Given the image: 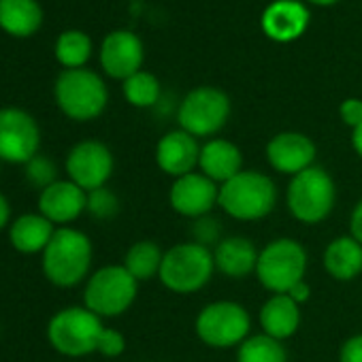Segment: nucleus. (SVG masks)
Segmentation results:
<instances>
[{"mask_svg":"<svg viewBox=\"0 0 362 362\" xmlns=\"http://www.w3.org/2000/svg\"><path fill=\"white\" fill-rule=\"evenodd\" d=\"M309 20L307 7L298 0H275L262 11L260 28L275 43H292L305 35Z\"/></svg>","mask_w":362,"mask_h":362,"instance_id":"dca6fc26","label":"nucleus"},{"mask_svg":"<svg viewBox=\"0 0 362 362\" xmlns=\"http://www.w3.org/2000/svg\"><path fill=\"white\" fill-rule=\"evenodd\" d=\"M24 166H26V179H28V184L35 186V188L41 190V192L58 181V179H56L58 168H56V164H54L47 156L37 153V156H35L28 164H24Z\"/></svg>","mask_w":362,"mask_h":362,"instance_id":"c85d7f7f","label":"nucleus"},{"mask_svg":"<svg viewBox=\"0 0 362 362\" xmlns=\"http://www.w3.org/2000/svg\"><path fill=\"white\" fill-rule=\"evenodd\" d=\"M83 211H88V192L71 179L56 181L39 194V214L52 224H71Z\"/></svg>","mask_w":362,"mask_h":362,"instance_id":"a211bd4d","label":"nucleus"},{"mask_svg":"<svg viewBox=\"0 0 362 362\" xmlns=\"http://www.w3.org/2000/svg\"><path fill=\"white\" fill-rule=\"evenodd\" d=\"M92 267V241L77 228H56L43 252V273L58 288L81 284Z\"/></svg>","mask_w":362,"mask_h":362,"instance_id":"f257e3e1","label":"nucleus"},{"mask_svg":"<svg viewBox=\"0 0 362 362\" xmlns=\"http://www.w3.org/2000/svg\"><path fill=\"white\" fill-rule=\"evenodd\" d=\"M136 290L139 281L124 264H109L90 275L83 290V307L98 317H115L132 307Z\"/></svg>","mask_w":362,"mask_h":362,"instance_id":"423d86ee","label":"nucleus"},{"mask_svg":"<svg viewBox=\"0 0 362 362\" xmlns=\"http://www.w3.org/2000/svg\"><path fill=\"white\" fill-rule=\"evenodd\" d=\"M214 271V252L207 245L188 241L164 252L158 277L162 286L175 294H194L211 281Z\"/></svg>","mask_w":362,"mask_h":362,"instance_id":"7ed1b4c3","label":"nucleus"},{"mask_svg":"<svg viewBox=\"0 0 362 362\" xmlns=\"http://www.w3.org/2000/svg\"><path fill=\"white\" fill-rule=\"evenodd\" d=\"M324 269L337 281H351L362 273V245L349 237L332 239L324 250Z\"/></svg>","mask_w":362,"mask_h":362,"instance_id":"4be33fe9","label":"nucleus"},{"mask_svg":"<svg viewBox=\"0 0 362 362\" xmlns=\"http://www.w3.org/2000/svg\"><path fill=\"white\" fill-rule=\"evenodd\" d=\"M275 181L260 170H241L230 181L220 186L218 205L235 220H262L275 209Z\"/></svg>","mask_w":362,"mask_h":362,"instance_id":"f03ea898","label":"nucleus"},{"mask_svg":"<svg viewBox=\"0 0 362 362\" xmlns=\"http://www.w3.org/2000/svg\"><path fill=\"white\" fill-rule=\"evenodd\" d=\"M339 362H362V334H354L341 345Z\"/></svg>","mask_w":362,"mask_h":362,"instance_id":"473e14b6","label":"nucleus"},{"mask_svg":"<svg viewBox=\"0 0 362 362\" xmlns=\"http://www.w3.org/2000/svg\"><path fill=\"white\" fill-rule=\"evenodd\" d=\"M230 117V98L214 88L201 86L186 94L177 111V122L181 130L192 136H211L220 132Z\"/></svg>","mask_w":362,"mask_h":362,"instance_id":"9d476101","label":"nucleus"},{"mask_svg":"<svg viewBox=\"0 0 362 362\" xmlns=\"http://www.w3.org/2000/svg\"><path fill=\"white\" fill-rule=\"evenodd\" d=\"M252 328V317L247 309L235 300H216L201 309L197 315L199 339L218 349L241 345Z\"/></svg>","mask_w":362,"mask_h":362,"instance_id":"1a4fd4ad","label":"nucleus"},{"mask_svg":"<svg viewBox=\"0 0 362 362\" xmlns=\"http://www.w3.org/2000/svg\"><path fill=\"white\" fill-rule=\"evenodd\" d=\"M199 158L201 147L197 143V136L181 128L166 132L156 145V164L162 173L175 179L194 173V168L199 166Z\"/></svg>","mask_w":362,"mask_h":362,"instance_id":"f3484780","label":"nucleus"},{"mask_svg":"<svg viewBox=\"0 0 362 362\" xmlns=\"http://www.w3.org/2000/svg\"><path fill=\"white\" fill-rule=\"evenodd\" d=\"M237 362H288V351L281 341L262 332L239 345Z\"/></svg>","mask_w":362,"mask_h":362,"instance_id":"bb28decb","label":"nucleus"},{"mask_svg":"<svg viewBox=\"0 0 362 362\" xmlns=\"http://www.w3.org/2000/svg\"><path fill=\"white\" fill-rule=\"evenodd\" d=\"M311 5H317V7H330V5H337L339 0H309Z\"/></svg>","mask_w":362,"mask_h":362,"instance_id":"4c0bfd02","label":"nucleus"},{"mask_svg":"<svg viewBox=\"0 0 362 362\" xmlns=\"http://www.w3.org/2000/svg\"><path fill=\"white\" fill-rule=\"evenodd\" d=\"M349 233L351 237L362 245V201L356 203L354 211H351V218H349Z\"/></svg>","mask_w":362,"mask_h":362,"instance_id":"72a5a7b5","label":"nucleus"},{"mask_svg":"<svg viewBox=\"0 0 362 362\" xmlns=\"http://www.w3.org/2000/svg\"><path fill=\"white\" fill-rule=\"evenodd\" d=\"M267 160L281 175H298L313 166L315 143L303 132H279L267 143Z\"/></svg>","mask_w":362,"mask_h":362,"instance_id":"2eb2a0df","label":"nucleus"},{"mask_svg":"<svg viewBox=\"0 0 362 362\" xmlns=\"http://www.w3.org/2000/svg\"><path fill=\"white\" fill-rule=\"evenodd\" d=\"M305 273L307 252L294 239H275L264 245L258 256L256 277L273 294H288L292 286L305 279Z\"/></svg>","mask_w":362,"mask_h":362,"instance_id":"0eeeda50","label":"nucleus"},{"mask_svg":"<svg viewBox=\"0 0 362 362\" xmlns=\"http://www.w3.org/2000/svg\"><path fill=\"white\" fill-rule=\"evenodd\" d=\"M54 224L41 214L20 216L9 230V241L20 254H39L45 252L54 237Z\"/></svg>","mask_w":362,"mask_h":362,"instance_id":"5701e85b","label":"nucleus"},{"mask_svg":"<svg viewBox=\"0 0 362 362\" xmlns=\"http://www.w3.org/2000/svg\"><path fill=\"white\" fill-rule=\"evenodd\" d=\"M339 115L343 124H347L351 130L362 124V100L360 98H345L339 107Z\"/></svg>","mask_w":362,"mask_h":362,"instance_id":"2f4dec72","label":"nucleus"},{"mask_svg":"<svg viewBox=\"0 0 362 362\" xmlns=\"http://www.w3.org/2000/svg\"><path fill=\"white\" fill-rule=\"evenodd\" d=\"M260 252L247 237L220 239L214 250L216 269L230 279H245L256 273Z\"/></svg>","mask_w":362,"mask_h":362,"instance_id":"6ab92c4d","label":"nucleus"},{"mask_svg":"<svg viewBox=\"0 0 362 362\" xmlns=\"http://www.w3.org/2000/svg\"><path fill=\"white\" fill-rule=\"evenodd\" d=\"M300 305H296L288 294H273L260 309L262 332L284 341L290 339L300 326Z\"/></svg>","mask_w":362,"mask_h":362,"instance_id":"412c9836","label":"nucleus"},{"mask_svg":"<svg viewBox=\"0 0 362 362\" xmlns=\"http://www.w3.org/2000/svg\"><path fill=\"white\" fill-rule=\"evenodd\" d=\"M124 96L132 107L139 109L153 107L160 98V81L156 79V75L147 71H139L124 81Z\"/></svg>","mask_w":362,"mask_h":362,"instance_id":"cd10ccee","label":"nucleus"},{"mask_svg":"<svg viewBox=\"0 0 362 362\" xmlns=\"http://www.w3.org/2000/svg\"><path fill=\"white\" fill-rule=\"evenodd\" d=\"M199 168L216 184H226L243 170V153L226 139H211L201 147Z\"/></svg>","mask_w":362,"mask_h":362,"instance_id":"aec40b11","label":"nucleus"},{"mask_svg":"<svg viewBox=\"0 0 362 362\" xmlns=\"http://www.w3.org/2000/svg\"><path fill=\"white\" fill-rule=\"evenodd\" d=\"M288 296H290L296 305H303V303H307V300H309V296H311V288H309V284L303 279V281H298L296 286H292V288H290Z\"/></svg>","mask_w":362,"mask_h":362,"instance_id":"f704fd0d","label":"nucleus"},{"mask_svg":"<svg viewBox=\"0 0 362 362\" xmlns=\"http://www.w3.org/2000/svg\"><path fill=\"white\" fill-rule=\"evenodd\" d=\"M351 147H354V151L362 158V124H360L358 128L351 130Z\"/></svg>","mask_w":362,"mask_h":362,"instance_id":"e433bc0d","label":"nucleus"},{"mask_svg":"<svg viewBox=\"0 0 362 362\" xmlns=\"http://www.w3.org/2000/svg\"><path fill=\"white\" fill-rule=\"evenodd\" d=\"M286 203L294 220L303 224H320L334 209L337 186L324 168L309 166L290 179Z\"/></svg>","mask_w":362,"mask_h":362,"instance_id":"39448f33","label":"nucleus"},{"mask_svg":"<svg viewBox=\"0 0 362 362\" xmlns=\"http://www.w3.org/2000/svg\"><path fill=\"white\" fill-rule=\"evenodd\" d=\"M143 41L130 30H113L103 39L100 64L113 79L126 81L141 71L143 64Z\"/></svg>","mask_w":362,"mask_h":362,"instance_id":"4468645a","label":"nucleus"},{"mask_svg":"<svg viewBox=\"0 0 362 362\" xmlns=\"http://www.w3.org/2000/svg\"><path fill=\"white\" fill-rule=\"evenodd\" d=\"M11 220V205L7 201V197L0 192V230H3Z\"/></svg>","mask_w":362,"mask_h":362,"instance_id":"c9c22d12","label":"nucleus"},{"mask_svg":"<svg viewBox=\"0 0 362 362\" xmlns=\"http://www.w3.org/2000/svg\"><path fill=\"white\" fill-rule=\"evenodd\" d=\"M220 201V188L203 173H188L177 177L168 192L173 211L186 218H205Z\"/></svg>","mask_w":362,"mask_h":362,"instance_id":"ddd939ff","label":"nucleus"},{"mask_svg":"<svg viewBox=\"0 0 362 362\" xmlns=\"http://www.w3.org/2000/svg\"><path fill=\"white\" fill-rule=\"evenodd\" d=\"M54 96L60 111L75 122L98 117L109 103L105 81L90 69H64L56 79Z\"/></svg>","mask_w":362,"mask_h":362,"instance_id":"20e7f679","label":"nucleus"},{"mask_svg":"<svg viewBox=\"0 0 362 362\" xmlns=\"http://www.w3.org/2000/svg\"><path fill=\"white\" fill-rule=\"evenodd\" d=\"M92 56V39L81 30H64L56 39V58L64 69H83Z\"/></svg>","mask_w":362,"mask_h":362,"instance_id":"a878e982","label":"nucleus"},{"mask_svg":"<svg viewBox=\"0 0 362 362\" xmlns=\"http://www.w3.org/2000/svg\"><path fill=\"white\" fill-rule=\"evenodd\" d=\"M164 252L149 239L136 241L124 258V269L136 279V281H149L156 275H160Z\"/></svg>","mask_w":362,"mask_h":362,"instance_id":"393cba45","label":"nucleus"},{"mask_svg":"<svg viewBox=\"0 0 362 362\" xmlns=\"http://www.w3.org/2000/svg\"><path fill=\"white\" fill-rule=\"evenodd\" d=\"M103 322L88 307L60 309L47 324V339L62 356L79 358L96 351Z\"/></svg>","mask_w":362,"mask_h":362,"instance_id":"6e6552de","label":"nucleus"},{"mask_svg":"<svg viewBox=\"0 0 362 362\" xmlns=\"http://www.w3.org/2000/svg\"><path fill=\"white\" fill-rule=\"evenodd\" d=\"M43 24L39 0H0V28L13 37H30Z\"/></svg>","mask_w":362,"mask_h":362,"instance_id":"b1692460","label":"nucleus"},{"mask_svg":"<svg viewBox=\"0 0 362 362\" xmlns=\"http://www.w3.org/2000/svg\"><path fill=\"white\" fill-rule=\"evenodd\" d=\"M66 175L81 190L92 192L105 188L113 175V153L100 141H81L66 156Z\"/></svg>","mask_w":362,"mask_h":362,"instance_id":"f8f14e48","label":"nucleus"},{"mask_svg":"<svg viewBox=\"0 0 362 362\" xmlns=\"http://www.w3.org/2000/svg\"><path fill=\"white\" fill-rule=\"evenodd\" d=\"M88 211L96 218V220H111L117 216L119 211V201L117 197L105 186L98 190L88 192Z\"/></svg>","mask_w":362,"mask_h":362,"instance_id":"c756f323","label":"nucleus"},{"mask_svg":"<svg viewBox=\"0 0 362 362\" xmlns=\"http://www.w3.org/2000/svg\"><path fill=\"white\" fill-rule=\"evenodd\" d=\"M126 349V339L119 330L115 328H103L100 337H98V345H96V351L107 356V358H117L122 356Z\"/></svg>","mask_w":362,"mask_h":362,"instance_id":"7c9ffc66","label":"nucleus"},{"mask_svg":"<svg viewBox=\"0 0 362 362\" xmlns=\"http://www.w3.org/2000/svg\"><path fill=\"white\" fill-rule=\"evenodd\" d=\"M41 147V130L37 119L18 107L0 109V160L11 164H28Z\"/></svg>","mask_w":362,"mask_h":362,"instance_id":"9b49d317","label":"nucleus"}]
</instances>
